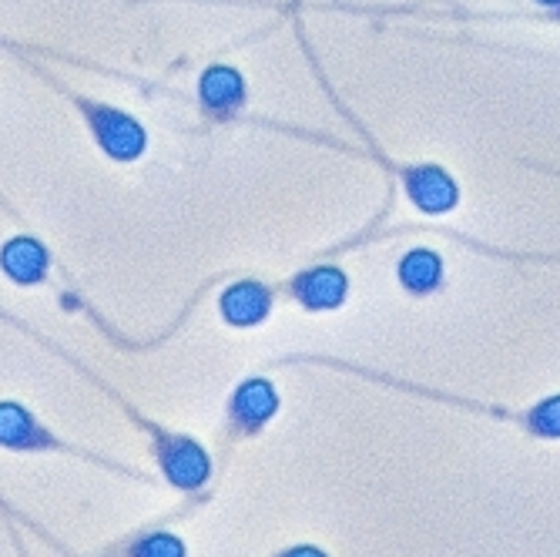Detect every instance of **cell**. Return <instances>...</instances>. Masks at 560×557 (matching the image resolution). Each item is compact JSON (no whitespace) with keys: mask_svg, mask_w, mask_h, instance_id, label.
Here are the masks:
<instances>
[{"mask_svg":"<svg viewBox=\"0 0 560 557\" xmlns=\"http://www.w3.org/2000/svg\"><path fill=\"white\" fill-rule=\"evenodd\" d=\"M276 414V390L266 380H252L235 396V417L245 427H259Z\"/></svg>","mask_w":560,"mask_h":557,"instance_id":"8","label":"cell"},{"mask_svg":"<svg viewBox=\"0 0 560 557\" xmlns=\"http://www.w3.org/2000/svg\"><path fill=\"white\" fill-rule=\"evenodd\" d=\"M399 279H402L406 289L430 292L440 282V256H436V252H427V248L410 252V256H406L402 266H399Z\"/></svg>","mask_w":560,"mask_h":557,"instance_id":"9","label":"cell"},{"mask_svg":"<svg viewBox=\"0 0 560 557\" xmlns=\"http://www.w3.org/2000/svg\"><path fill=\"white\" fill-rule=\"evenodd\" d=\"M135 557H185V547L172 534H155L138 544Z\"/></svg>","mask_w":560,"mask_h":557,"instance_id":"12","label":"cell"},{"mask_svg":"<svg viewBox=\"0 0 560 557\" xmlns=\"http://www.w3.org/2000/svg\"><path fill=\"white\" fill-rule=\"evenodd\" d=\"M530 427L544 437H560V396L540 403V407L530 414Z\"/></svg>","mask_w":560,"mask_h":557,"instance_id":"11","label":"cell"},{"mask_svg":"<svg viewBox=\"0 0 560 557\" xmlns=\"http://www.w3.org/2000/svg\"><path fill=\"white\" fill-rule=\"evenodd\" d=\"M0 266L18 282H37L47 272V252L34 239H14L0 252Z\"/></svg>","mask_w":560,"mask_h":557,"instance_id":"6","label":"cell"},{"mask_svg":"<svg viewBox=\"0 0 560 557\" xmlns=\"http://www.w3.org/2000/svg\"><path fill=\"white\" fill-rule=\"evenodd\" d=\"M295 292L305 306H316V310H332L342 302L346 295V276L339 269H313L305 272L299 282H295Z\"/></svg>","mask_w":560,"mask_h":557,"instance_id":"5","label":"cell"},{"mask_svg":"<svg viewBox=\"0 0 560 557\" xmlns=\"http://www.w3.org/2000/svg\"><path fill=\"white\" fill-rule=\"evenodd\" d=\"M0 443L34 446V443H44V437L37 433L34 420L21 407H14V403H0Z\"/></svg>","mask_w":560,"mask_h":557,"instance_id":"10","label":"cell"},{"mask_svg":"<svg viewBox=\"0 0 560 557\" xmlns=\"http://www.w3.org/2000/svg\"><path fill=\"white\" fill-rule=\"evenodd\" d=\"M285 557H326V554H319L316 547H299V550H289Z\"/></svg>","mask_w":560,"mask_h":557,"instance_id":"13","label":"cell"},{"mask_svg":"<svg viewBox=\"0 0 560 557\" xmlns=\"http://www.w3.org/2000/svg\"><path fill=\"white\" fill-rule=\"evenodd\" d=\"M269 313V292L259 282H238L222 295V316L235 326H256Z\"/></svg>","mask_w":560,"mask_h":557,"instance_id":"4","label":"cell"},{"mask_svg":"<svg viewBox=\"0 0 560 557\" xmlns=\"http://www.w3.org/2000/svg\"><path fill=\"white\" fill-rule=\"evenodd\" d=\"M91 125H94V135H97L101 148H105L108 155H115V159L141 155L144 131L128 115H121L115 108H97V112H91Z\"/></svg>","mask_w":560,"mask_h":557,"instance_id":"1","label":"cell"},{"mask_svg":"<svg viewBox=\"0 0 560 557\" xmlns=\"http://www.w3.org/2000/svg\"><path fill=\"white\" fill-rule=\"evenodd\" d=\"M406 192H410V198L423 212H450L456 206V198H460L453 178L443 169H430V165L406 175Z\"/></svg>","mask_w":560,"mask_h":557,"instance_id":"2","label":"cell"},{"mask_svg":"<svg viewBox=\"0 0 560 557\" xmlns=\"http://www.w3.org/2000/svg\"><path fill=\"white\" fill-rule=\"evenodd\" d=\"M245 97V84L232 68H212L201 78V101L212 112H235Z\"/></svg>","mask_w":560,"mask_h":557,"instance_id":"7","label":"cell"},{"mask_svg":"<svg viewBox=\"0 0 560 557\" xmlns=\"http://www.w3.org/2000/svg\"><path fill=\"white\" fill-rule=\"evenodd\" d=\"M540 4H560V0H540Z\"/></svg>","mask_w":560,"mask_h":557,"instance_id":"14","label":"cell"},{"mask_svg":"<svg viewBox=\"0 0 560 557\" xmlns=\"http://www.w3.org/2000/svg\"><path fill=\"white\" fill-rule=\"evenodd\" d=\"M162 461H165V474L172 477V484H178L185 490L206 484V477H209V457L188 440H172L162 453Z\"/></svg>","mask_w":560,"mask_h":557,"instance_id":"3","label":"cell"}]
</instances>
